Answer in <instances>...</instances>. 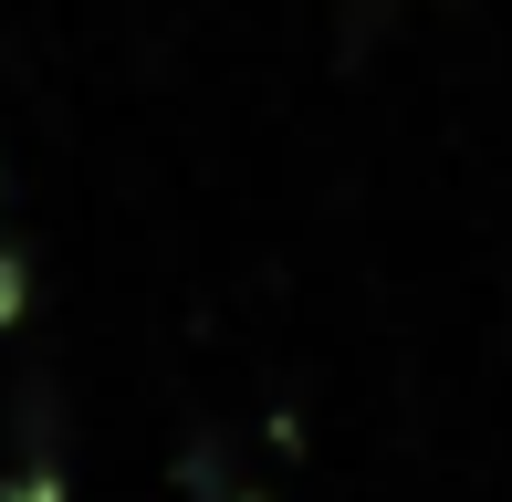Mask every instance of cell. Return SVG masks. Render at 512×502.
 <instances>
[{"instance_id": "6da1fadb", "label": "cell", "mask_w": 512, "mask_h": 502, "mask_svg": "<svg viewBox=\"0 0 512 502\" xmlns=\"http://www.w3.org/2000/svg\"><path fill=\"white\" fill-rule=\"evenodd\" d=\"M178 482H189V502H262V492L241 482V461H230L220 429H199V440L178 450Z\"/></svg>"}, {"instance_id": "7a4b0ae2", "label": "cell", "mask_w": 512, "mask_h": 502, "mask_svg": "<svg viewBox=\"0 0 512 502\" xmlns=\"http://www.w3.org/2000/svg\"><path fill=\"white\" fill-rule=\"evenodd\" d=\"M408 0H335V63H366L387 32H398Z\"/></svg>"}, {"instance_id": "3957f363", "label": "cell", "mask_w": 512, "mask_h": 502, "mask_svg": "<svg viewBox=\"0 0 512 502\" xmlns=\"http://www.w3.org/2000/svg\"><path fill=\"white\" fill-rule=\"evenodd\" d=\"M21 304H32V272H21V251L0 241V325H21Z\"/></svg>"}]
</instances>
